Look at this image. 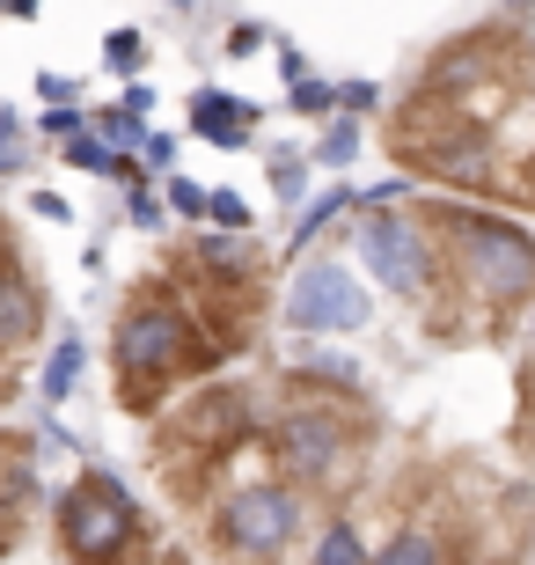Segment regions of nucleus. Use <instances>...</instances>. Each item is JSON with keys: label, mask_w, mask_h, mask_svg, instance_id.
<instances>
[{"label": "nucleus", "mask_w": 535, "mask_h": 565, "mask_svg": "<svg viewBox=\"0 0 535 565\" xmlns=\"http://www.w3.org/2000/svg\"><path fill=\"white\" fill-rule=\"evenodd\" d=\"M0 565H206L169 544L162 522L110 470L82 462L66 484H44L38 440L0 434Z\"/></svg>", "instance_id": "obj_1"}, {"label": "nucleus", "mask_w": 535, "mask_h": 565, "mask_svg": "<svg viewBox=\"0 0 535 565\" xmlns=\"http://www.w3.org/2000/svg\"><path fill=\"white\" fill-rule=\"evenodd\" d=\"M38 345H44V287L22 265L15 228L0 221V404L22 390V367H30Z\"/></svg>", "instance_id": "obj_2"}]
</instances>
